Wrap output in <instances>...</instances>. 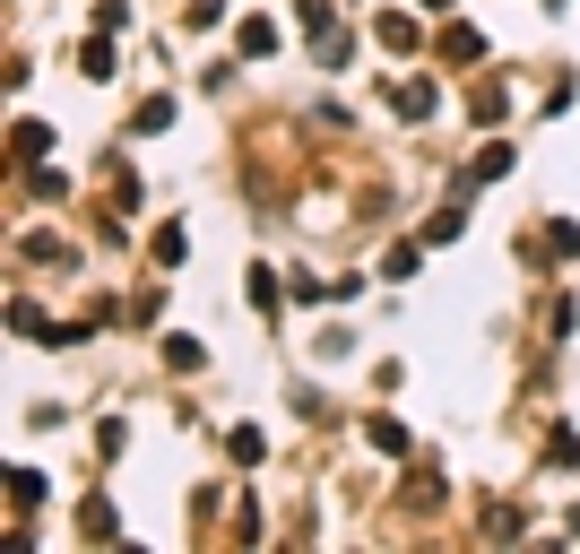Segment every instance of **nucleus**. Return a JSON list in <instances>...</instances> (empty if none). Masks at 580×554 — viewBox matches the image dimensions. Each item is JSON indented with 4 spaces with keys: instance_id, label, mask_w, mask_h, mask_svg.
I'll return each instance as SVG.
<instances>
[{
    "instance_id": "nucleus-1",
    "label": "nucleus",
    "mask_w": 580,
    "mask_h": 554,
    "mask_svg": "<svg viewBox=\"0 0 580 554\" xmlns=\"http://www.w3.org/2000/svg\"><path fill=\"white\" fill-rule=\"evenodd\" d=\"M425 9H451V0H425Z\"/></svg>"
}]
</instances>
